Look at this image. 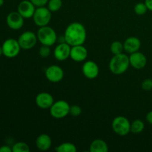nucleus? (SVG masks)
<instances>
[{
  "label": "nucleus",
  "instance_id": "obj_6",
  "mask_svg": "<svg viewBox=\"0 0 152 152\" xmlns=\"http://www.w3.org/2000/svg\"><path fill=\"white\" fill-rule=\"evenodd\" d=\"M112 129L117 134L120 136H126L131 132V124L127 118L119 116L113 120Z\"/></svg>",
  "mask_w": 152,
  "mask_h": 152
},
{
  "label": "nucleus",
  "instance_id": "obj_12",
  "mask_svg": "<svg viewBox=\"0 0 152 152\" xmlns=\"http://www.w3.org/2000/svg\"><path fill=\"white\" fill-rule=\"evenodd\" d=\"M7 24L13 30H19L24 25V18L19 12H11L7 16Z\"/></svg>",
  "mask_w": 152,
  "mask_h": 152
},
{
  "label": "nucleus",
  "instance_id": "obj_23",
  "mask_svg": "<svg viewBox=\"0 0 152 152\" xmlns=\"http://www.w3.org/2000/svg\"><path fill=\"white\" fill-rule=\"evenodd\" d=\"M62 0H49L48 2V8L51 12H56L62 7Z\"/></svg>",
  "mask_w": 152,
  "mask_h": 152
},
{
  "label": "nucleus",
  "instance_id": "obj_34",
  "mask_svg": "<svg viewBox=\"0 0 152 152\" xmlns=\"http://www.w3.org/2000/svg\"><path fill=\"white\" fill-rule=\"evenodd\" d=\"M3 4H4V0H0V6L3 5Z\"/></svg>",
  "mask_w": 152,
  "mask_h": 152
},
{
  "label": "nucleus",
  "instance_id": "obj_4",
  "mask_svg": "<svg viewBox=\"0 0 152 152\" xmlns=\"http://www.w3.org/2000/svg\"><path fill=\"white\" fill-rule=\"evenodd\" d=\"M51 13L52 12L45 6L38 7L36 9L33 16L34 23L39 27L48 25L51 19Z\"/></svg>",
  "mask_w": 152,
  "mask_h": 152
},
{
  "label": "nucleus",
  "instance_id": "obj_25",
  "mask_svg": "<svg viewBox=\"0 0 152 152\" xmlns=\"http://www.w3.org/2000/svg\"><path fill=\"white\" fill-rule=\"evenodd\" d=\"M147 10H148V7H147L145 2H139L134 6V12L139 16L144 15L146 13Z\"/></svg>",
  "mask_w": 152,
  "mask_h": 152
},
{
  "label": "nucleus",
  "instance_id": "obj_24",
  "mask_svg": "<svg viewBox=\"0 0 152 152\" xmlns=\"http://www.w3.org/2000/svg\"><path fill=\"white\" fill-rule=\"evenodd\" d=\"M12 151L13 152H29L30 148L25 142H19L13 145Z\"/></svg>",
  "mask_w": 152,
  "mask_h": 152
},
{
  "label": "nucleus",
  "instance_id": "obj_13",
  "mask_svg": "<svg viewBox=\"0 0 152 152\" xmlns=\"http://www.w3.org/2000/svg\"><path fill=\"white\" fill-rule=\"evenodd\" d=\"M71 46L67 42L59 43L54 49V56L57 60L64 61L70 57Z\"/></svg>",
  "mask_w": 152,
  "mask_h": 152
},
{
  "label": "nucleus",
  "instance_id": "obj_5",
  "mask_svg": "<svg viewBox=\"0 0 152 152\" xmlns=\"http://www.w3.org/2000/svg\"><path fill=\"white\" fill-rule=\"evenodd\" d=\"M69 104L64 100H59L53 102L50 108V114L53 118L62 119L70 114Z\"/></svg>",
  "mask_w": 152,
  "mask_h": 152
},
{
  "label": "nucleus",
  "instance_id": "obj_17",
  "mask_svg": "<svg viewBox=\"0 0 152 152\" xmlns=\"http://www.w3.org/2000/svg\"><path fill=\"white\" fill-rule=\"evenodd\" d=\"M124 50L129 53H133L138 51L141 47V42L137 37H132L126 39L124 42Z\"/></svg>",
  "mask_w": 152,
  "mask_h": 152
},
{
  "label": "nucleus",
  "instance_id": "obj_8",
  "mask_svg": "<svg viewBox=\"0 0 152 152\" xmlns=\"http://www.w3.org/2000/svg\"><path fill=\"white\" fill-rule=\"evenodd\" d=\"M37 36L32 31H25L19 37L18 42L21 48L29 50L33 48L37 42Z\"/></svg>",
  "mask_w": 152,
  "mask_h": 152
},
{
  "label": "nucleus",
  "instance_id": "obj_7",
  "mask_svg": "<svg viewBox=\"0 0 152 152\" xmlns=\"http://www.w3.org/2000/svg\"><path fill=\"white\" fill-rule=\"evenodd\" d=\"M20 48L18 40L14 39H8L2 45L3 54L8 58L16 57L19 53Z\"/></svg>",
  "mask_w": 152,
  "mask_h": 152
},
{
  "label": "nucleus",
  "instance_id": "obj_14",
  "mask_svg": "<svg viewBox=\"0 0 152 152\" xmlns=\"http://www.w3.org/2000/svg\"><path fill=\"white\" fill-rule=\"evenodd\" d=\"M35 102L39 108L47 109L51 107L54 101H53V96L47 92H42L37 95L35 99Z\"/></svg>",
  "mask_w": 152,
  "mask_h": 152
},
{
  "label": "nucleus",
  "instance_id": "obj_2",
  "mask_svg": "<svg viewBox=\"0 0 152 152\" xmlns=\"http://www.w3.org/2000/svg\"><path fill=\"white\" fill-rule=\"evenodd\" d=\"M130 65L129 56L125 53L114 55L109 62V69L112 74L120 75L126 72Z\"/></svg>",
  "mask_w": 152,
  "mask_h": 152
},
{
  "label": "nucleus",
  "instance_id": "obj_26",
  "mask_svg": "<svg viewBox=\"0 0 152 152\" xmlns=\"http://www.w3.org/2000/svg\"><path fill=\"white\" fill-rule=\"evenodd\" d=\"M50 54V46L43 45L39 49V55L42 58H47Z\"/></svg>",
  "mask_w": 152,
  "mask_h": 152
},
{
  "label": "nucleus",
  "instance_id": "obj_22",
  "mask_svg": "<svg viewBox=\"0 0 152 152\" xmlns=\"http://www.w3.org/2000/svg\"><path fill=\"white\" fill-rule=\"evenodd\" d=\"M110 50L114 55L120 54V53H123L124 46H123V43H121L120 42L115 41L111 43V46H110Z\"/></svg>",
  "mask_w": 152,
  "mask_h": 152
},
{
  "label": "nucleus",
  "instance_id": "obj_27",
  "mask_svg": "<svg viewBox=\"0 0 152 152\" xmlns=\"http://www.w3.org/2000/svg\"><path fill=\"white\" fill-rule=\"evenodd\" d=\"M82 108L81 107L77 105H71L70 108V114L72 115L73 117H78L81 114Z\"/></svg>",
  "mask_w": 152,
  "mask_h": 152
},
{
  "label": "nucleus",
  "instance_id": "obj_21",
  "mask_svg": "<svg viewBox=\"0 0 152 152\" xmlns=\"http://www.w3.org/2000/svg\"><path fill=\"white\" fill-rule=\"evenodd\" d=\"M145 129V124L142 120H136L131 124V132L134 134L141 133Z\"/></svg>",
  "mask_w": 152,
  "mask_h": 152
},
{
  "label": "nucleus",
  "instance_id": "obj_32",
  "mask_svg": "<svg viewBox=\"0 0 152 152\" xmlns=\"http://www.w3.org/2000/svg\"><path fill=\"white\" fill-rule=\"evenodd\" d=\"M145 4H146L148 10L152 11V0H145Z\"/></svg>",
  "mask_w": 152,
  "mask_h": 152
},
{
  "label": "nucleus",
  "instance_id": "obj_33",
  "mask_svg": "<svg viewBox=\"0 0 152 152\" xmlns=\"http://www.w3.org/2000/svg\"><path fill=\"white\" fill-rule=\"evenodd\" d=\"M1 54H3V50H2V47H0V56Z\"/></svg>",
  "mask_w": 152,
  "mask_h": 152
},
{
  "label": "nucleus",
  "instance_id": "obj_11",
  "mask_svg": "<svg viewBox=\"0 0 152 152\" xmlns=\"http://www.w3.org/2000/svg\"><path fill=\"white\" fill-rule=\"evenodd\" d=\"M36 6L30 0H23L18 5V12L23 16L24 19L33 17L35 12Z\"/></svg>",
  "mask_w": 152,
  "mask_h": 152
},
{
  "label": "nucleus",
  "instance_id": "obj_18",
  "mask_svg": "<svg viewBox=\"0 0 152 152\" xmlns=\"http://www.w3.org/2000/svg\"><path fill=\"white\" fill-rule=\"evenodd\" d=\"M36 145H37V148L40 151H47L51 147V138L46 134H40L36 140Z\"/></svg>",
  "mask_w": 152,
  "mask_h": 152
},
{
  "label": "nucleus",
  "instance_id": "obj_9",
  "mask_svg": "<svg viewBox=\"0 0 152 152\" xmlns=\"http://www.w3.org/2000/svg\"><path fill=\"white\" fill-rule=\"evenodd\" d=\"M45 77L50 83H59L63 79L64 71L58 65H50L46 69Z\"/></svg>",
  "mask_w": 152,
  "mask_h": 152
},
{
  "label": "nucleus",
  "instance_id": "obj_10",
  "mask_svg": "<svg viewBox=\"0 0 152 152\" xmlns=\"http://www.w3.org/2000/svg\"><path fill=\"white\" fill-rule=\"evenodd\" d=\"M82 71L85 77L90 80H93L99 75V69L97 64L91 60L87 61L83 64Z\"/></svg>",
  "mask_w": 152,
  "mask_h": 152
},
{
  "label": "nucleus",
  "instance_id": "obj_31",
  "mask_svg": "<svg viewBox=\"0 0 152 152\" xmlns=\"http://www.w3.org/2000/svg\"><path fill=\"white\" fill-rule=\"evenodd\" d=\"M146 120L149 124L152 125V111H149L146 115Z\"/></svg>",
  "mask_w": 152,
  "mask_h": 152
},
{
  "label": "nucleus",
  "instance_id": "obj_29",
  "mask_svg": "<svg viewBox=\"0 0 152 152\" xmlns=\"http://www.w3.org/2000/svg\"><path fill=\"white\" fill-rule=\"evenodd\" d=\"M36 7H42V6L46 5L48 2L49 0H30Z\"/></svg>",
  "mask_w": 152,
  "mask_h": 152
},
{
  "label": "nucleus",
  "instance_id": "obj_15",
  "mask_svg": "<svg viewBox=\"0 0 152 152\" xmlns=\"http://www.w3.org/2000/svg\"><path fill=\"white\" fill-rule=\"evenodd\" d=\"M129 61H130V65L134 68L137 70H140L145 68L147 63L146 56L142 53L138 51L131 53L130 56H129Z\"/></svg>",
  "mask_w": 152,
  "mask_h": 152
},
{
  "label": "nucleus",
  "instance_id": "obj_20",
  "mask_svg": "<svg viewBox=\"0 0 152 152\" xmlns=\"http://www.w3.org/2000/svg\"><path fill=\"white\" fill-rule=\"evenodd\" d=\"M57 152H76L77 147L71 142H64L55 148Z\"/></svg>",
  "mask_w": 152,
  "mask_h": 152
},
{
  "label": "nucleus",
  "instance_id": "obj_19",
  "mask_svg": "<svg viewBox=\"0 0 152 152\" xmlns=\"http://www.w3.org/2000/svg\"><path fill=\"white\" fill-rule=\"evenodd\" d=\"M91 152H108V146L106 142L101 139L94 140L91 143L90 145Z\"/></svg>",
  "mask_w": 152,
  "mask_h": 152
},
{
  "label": "nucleus",
  "instance_id": "obj_1",
  "mask_svg": "<svg viewBox=\"0 0 152 152\" xmlns=\"http://www.w3.org/2000/svg\"><path fill=\"white\" fill-rule=\"evenodd\" d=\"M86 30L84 25L80 22H73L70 24L65 29V42L71 46L83 45L86 42Z\"/></svg>",
  "mask_w": 152,
  "mask_h": 152
},
{
  "label": "nucleus",
  "instance_id": "obj_30",
  "mask_svg": "<svg viewBox=\"0 0 152 152\" xmlns=\"http://www.w3.org/2000/svg\"><path fill=\"white\" fill-rule=\"evenodd\" d=\"M12 148H10V147L7 146V145H3L0 148V152H11Z\"/></svg>",
  "mask_w": 152,
  "mask_h": 152
},
{
  "label": "nucleus",
  "instance_id": "obj_16",
  "mask_svg": "<svg viewBox=\"0 0 152 152\" xmlns=\"http://www.w3.org/2000/svg\"><path fill=\"white\" fill-rule=\"evenodd\" d=\"M88 56V50L86 47L80 45L71 46L70 57L75 62H83L86 60Z\"/></svg>",
  "mask_w": 152,
  "mask_h": 152
},
{
  "label": "nucleus",
  "instance_id": "obj_3",
  "mask_svg": "<svg viewBox=\"0 0 152 152\" xmlns=\"http://www.w3.org/2000/svg\"><path fill=\"white\" fill-rule=\"evenodd\" d=\"M37 36L39 42L42 45L50 46V47L54 45L57 40L56 31L48 25L40 27L37 31Z\"/></svg>",
  "mask_w": 152,
  "mask_h": 152
},
{
  "label": "nucleus",
  "instance_id": "obj_28",
  "mask_svg": "<svg viewBox=\"0 0 152 152\" xmlns=\"http://www.w3.org/2000/svg\"><path fill=\"white\" fill-rule=\"evenodd\" d=\"M141 87L144 91L152 90V80L151 79H145L141 84Z\"/></svg>",
  "mask_w": 152,
  "mask_h": 152
}]
</instances>
